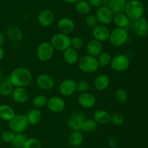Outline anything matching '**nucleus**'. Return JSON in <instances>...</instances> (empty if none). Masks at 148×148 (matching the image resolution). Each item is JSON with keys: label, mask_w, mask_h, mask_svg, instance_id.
I'll use <instances>...</instances> for the list:
<instances>
[{"label": "nucleus", "mask_w": 148, "mask_h": 148, "mask_svg": "<svg viewBox=\"0 0 148 148\" xmlns=\"http://www.w3.org/2000/svg\"><path fill=\"white\" fill-rule=\"evenodd\" d=\"M9 80L14 87H25L31 82V73L25 68H17L12 71Z\"/></svg>", "instance_id": "1"}, {"label": "nucleus", "mask_w": 148, "mask_h": 148, "mask_svg": "<svg viewBox=\"0 0 148 148\" xmlns=\"http://www.w3.org/2000/svg\"><path fill=\"white\" fill-rule=\"evenodd\" d=\"M124 13L132 22L143 17L145 13V6L140 0H130L127 1Z\"/></svg>", "instance_id": "2"}, {"label": "nucleus", "mask_w": 148, "mask_h": 148, "mask_svg": "<svg viewBox=\"0 0 148 148\" xmlns=\"http://www.w3.org/2000/svg\"><path fill=\"white\" fill-rule=\"evenodd\" d=\"M78 66L82 72L86 73L95 72L100 67L97 58L90 55L82 57L79 60H78Z\"/></svg>", "instance_id": "3"}, {"label": "nucleus", "mask_w": 148, "mask_h": 148, "mask_svg": "<svg viewBox=\"0 0 148 148\" xmlns=\"http://www.w3.org/2000/svg\"><path fill=\"white\" fill-rule=\"evenodd\" d=\"M29 123L25 115L17 114L9 121V128L14 133H23L28 127Z\"/></svg>", "instance_id": "4"}, {"label": "nucleus", "mask_w": 148, "mask_h": 148, "mask_svg": "<svg viewBox=\"0 0 148 148\" xmlns=\"http://www.w3.org/2000/svg\"><path fill=\"white\" fill-rule=\"evenodd\" d=\"M129 38L128 33L124 28H116L111 31L109 36L110 43L115 47L123 46L127 41Z\"/></svg>", "instance_id": "5"}, {"label": "nucleus", "mask_w": 148, "mask_h": 148, "mask_svg": "<svg viewBox=\"0 0 148 148\" xmlns=\"http://www.w3.org/2000/svg\"><path fill=\"white\" fill-rule=\"evenodd\" d=\"M51 44L57 51H64L71 46V38L64 33H56L51 39Z\"/></svg>", "instance_id": "6"}, {"label": "nucleus", "mask_w": 148, "mask_h": 148, "mask_svg": "<svg viewBox=\"0 0 148 148\" xmlns=\"http://www.w3.org/2000/svg\"><path fill=\"white\" fill-rule=\"evenodd\" d=\"M111 67L114 71L117 72H123L129 68L130 65V59L124 54L116 55L111 59Z\"/></svg>", "instance_id": "7"}, {"label": "nucleus", "mask_w": 148, "mask_h": 148, "mask_svg": "<svg viewBox=\"0 0 148 148\" xmlns=\"http://www.w3.org/2000/svg\"><path fill=\"white\" fill-rule=\"evenodd\" d=\"M54 49L49 42H42L38 45L36 50L37 57L43 62L49 61L53 57Z\"/></svg>", "instance_id": "8"}, {"label": "nucleus", "mask_w": 148, "mask_h": 148, "mask_svg": "<svg viewBox=\"0 0 148 148\" xmlns=\"http://www.w3.org/2000/svg\"><path fill=\"white\" fill-rule=\"evenodd\" d=\"M114 14L111 8L102 5L98 7L95 12V17L98 20V23L102 25H107L113 21Z\"/></svg>", "instance_id": "9"}, {"label": "nucleus", "mask_w": 148, "mask_h": 148, "mask_svg": "<svg viewBox=\"0 0 148 148\" xmlns=\"http://www.w3.org/2000/svg\"><path fill=\"white\" fill-rule=\"evenodd\" d=\"M85 120V116L81 112L72 113L67 119V126L74 131H79L82 129V123Z\"/></svg>", "instance_id": "10"}, {"label": "nucleus", "mask_w": 148, "mask_h": 148, "mask_svg": "<svg viewBox=\"0 0 148 148\" xmlns=\"http://www.w3.org/2000/svg\"><path fill=\"white\" fill-rule=\"evenodd\" d=\"M132 29L139 37H145L148 33V21L144 16L132 21Z\"/></svg>", "instance_id": "11"}, {"label": "nucleus", "mask_w": 148, "mask_h": 148, "mask_svg": "<svg viewBox=\"0 0 148 148\" xmlns=\"http://www.w3.org/2000/svg\"><path fill=\"white\" fill-rule=\"evenodd\" d=\"M111 30L106 25H98L92 28V37L100 42H103L109 39Z\"/></svg>", "instance_id": "12"}, {"label": "nucleus", "mask_w": 148, "mask_h": 148, "mask_svg": "<svg viewBox=\"0 0 148 148\" xmlns=\"http://www.w3.org/2000/svg\"><path fill=\"white\" fill-rule=\"evenodd\" d=\"M59 90L62 96H72L77 90V83L71 78L64 80L59 85Z\"/></svg>", "instance_id": "13"}, {"label": "nucleus", "mask_w": 148, "mask_h": 148, "mask_svg": "<svg viewBox=\"0 0 148 148\" xmlns=\"http://www.w3.org/2000/svg\"><path fill=\"white\" fill-rule=\"evenodd\" d=\"M47 107L53 113H61L64 111L66 107L65 101L59 97H52L47 102Z\"/></svg>", "instance_id": "14"}, {"label": "nucleus", "mask_w": 148, "mask_h": 148, "mask_svg": "<svg viewBox=\"0 0 148 148\" xmlns=\"http://www.w3.org/2000/svg\"><path fill=\"white\" fill-rule=\"evenodd\" d=\"M54 20V13L49 9L43 10L38 16V21L43 27H49L53 24Z\"/></svg>", "instance_id": "15"}, {"label": "nucleus", "mask_w": 148, "mask_h": 148, "mask_svg": "<svg viewBox=\"0 0 148 148\" xmlns=\"http://www.w3.org/2000/svg\"><path fill=\"white\" fill-rule=\"evenodd\" d=\"M36 84L44 91H49L54 86V80L49 74H40L36 78Z\"/></svg>", "instance_id": "16"}, {"label": "nucleus", "mask_w": 148, "mask_h": 148, "mask_svg": "<svg viewBox=\"0 0 148 148\" xmlns=\"http://www.w3.org/2000/svg\"><path fill=\"white\" fill-rule=\"evenodd\" d=\"M57 27L59 31L64 34H69L74 31L75 25L73 20L69 17H62L57 23Z\"/></svg>", "instance_id": "17"}, {"label": "nucleus", "mask_w": 148, "mask_h": 148, "mask_svg": "<svg viewBox=\"0 0 148 148\" xmlns=\"http://www.w3.org/2000/svg\"><path fill=\"white\" fill-rule=\"evenodd\" d=\"M77 102L80 106L85 108H91L95 105L96 99L93 94L89 92L81 93L77 98Z\"/></svg>", "instance_id": "18"}, {"label": "nucleus", "mask_w": 148, "mask_h": 148, "mask_svg": "<svg viewBox=\"0 0 148 148\" xmlns=\"http://www.w3.org/2000/svg\"><path fill=\"white\" fill-rule=\"evenodd\" d=\"M12 98L17 103H25L29 98V93L25 87H15L12 91Z\"/></svg>", "instance_id": "19"}, {"label": "nucleus", "mask_w": 148, "mask_h": 148, "mask_svg": "<svg viewBox=\"0 0 148 148\" xmlns=\"http://www.w3.org/2000/svg\"><path fill=\"white\" fill-rule=\"evenodd\" d=\"M86 50L88 55L96 57L103 51V46L101 44V42L95 39L89 41L86 45Z\"/></svg>", "instance_id": "20"}, {"label": "nucleus", "mask_w": 148, "mask_h": 148, "mask_svg": "<svg viewBox=\"0 0 148 148\" xmlns=\"http://www.w3.org/2000/svg\"><path fill=\"white\" fill-rule=\"evenodd\" d=\"M112 22L117 28L126 29V28L130 26L132 21L127 17V15L124 12L114 15Z\"/></svg>", "instance_id": "21"}, {"label": "nucleus", "mask_w": 148, "mask_h": 148, "mask_svg": "<svg viewBox=\"0 0 148 148\" xmlns=\"http://www.w3.org/2000/svg\"><path fill=\"white\" fill-rule=\"evenodd\" d=\"M94 86L98 91H104L106 89L110 84V78L106 74H101L98 75L94 80Z\"/></svg>", "instance_id": "22"}, {"label": "nucleus", "mask_w": 148, "mask_h": 148, "mask_svg": "<svg viewBox=\"0 0 148 148\" xmlns=\"http://www.w3.org/2000/svg\"><path fill=\"white\" fill-rule=\"evenodd\" d=\"M63 57L65 62L69 65H73L78 62L79 55L76 49L72 47H69L64 51H63Z\"/></svg>", "instance_id": "23"}, {"label": "nucleus", "mask_w": 148, "mask_h": 148, "mask_svg": "<svg viewBox=\"0 0 148 148\" xmlns=\"http://www.w3.org/2000/svg\"><path fill=\"white\" fill-rule=\"evenodd\" d=\"M7 36L10 41L14 42L20 41L23 38V32L20 30V28L15 26H9L7 29Z\"/></svg>", "instance_id": "24"}, {"label": "nucleus", "mask_w": 148, "mask_h": 148, "mask_svg": "<svg viewBox=\"0 0 148 148\" xmlns=\"http://www.w3.org/2000/svg\"><path fill=\"white\" fill-rule=\"evenodd\" d=\"M93 120L97 123L105 125L111 121V115L106 110H98L94 113Z\"/></svg>", "instance_id": "25"}, {"label": "nucleus", "mask_w": 148, "mask_h": 148, "mask_svg": "<svg viewBox=\"0 0 148 148\" xmlns=\"http://www.w3.org/2000/svg\"><path fill=\"white\" fill-rule=\"evenodd\" d=\"M15 115L14 110L8 104L0 105V118L5 121H10Z\"/></svg>", "instance_id": "26"}, {"label": "nucleus", "mask_w": 148, "mask_h": 148, "mask_svg": "<svg viewBox=\"0 0 148 148\" xmlns=\"http://www.w3.org/2000/svg\"><path fill=\"white\" fill-rule=\"evenodd\" d=\"M84 141L83 135L79 131H72L68 137V142L69 145L74 147L80 146Z\"/></svg>", "instance_id": "27"}, {"label": "nucleus", "mask_w": 148, "mask_h": 148, "mask_svg": "<svg viewBox=\"0 0 148 148\" xmlns=\"http://www.w3.org/2000/svg\"><path fill=\"white\" fill-rule=\"evenodd\" d=\"M29 124L36 125L40 123L41 120L42 114L41 112L37 108L32 109L26 115Z\"/></svg>", "instance_id": "28"}, {"label": "nucleus", "mask_w": 148, "mask_h": 148, "mask_svg": "<svg viewBox=\"0 0 148 148\" xmlns=\"http://www.w3.org/2000/svg\"><path fill=\"white\" fill-rule=\"evenodd\" d=\"M75 10L79 14L82 15H88L91 11V6L86 0H79L75 4Z\"/></svg>", "instance_id": "29"}, {"label": "nucleus", "mask_w": 148, "mask_h": 148, "mask_svg": "<svg viewBox=\"0 0 148 148\" xmlns=\"http://www.w3.org/2000/svg\"><path fill=\"white\" fill-rule=\"evenodd\" d=\"M14 86L11 84L10 80H6L0 84V94L4 97H8L12 94Z\"/></svg>", "instance_id": "30"}, {"label": "nucleus", "mask_w": 148, "mask_h": 148, "mask_svg": "<svg viewBox=\"0 0 148 148\" xmlns=\"http://www.w3.org/2000/svg\"><path fill=\"white\" fill-rule=\"evenodd\" d=\"M98 128V123L93 119H85L82 126V129L86 133H92Z\"/></svg>", "instance_id": "31"}, {"label": "nucleus", "mask_w": 148, "mask_h": 148, "mask_svg": "<svg viewBox=\"0 0 148 148\" xmlns=\"http://www.w3.org/2000/svg\"><path fill=\"white\" fill-rule=\"evenodd\" d=\"M127 0H115L114 4L111 7L114 14L124 13L125 11L126 6L127 4Z\"/></svg>", "instance_id": "32"}, {"label": "nucleus", "mask_w": 148, "mask_h": 148, "mask_svg": "<svg viewBox=\"0 0 148 148\" xmlns=\"http://www.w3.org/2000/svg\"><path fill=\"white\" fill-rule=\"evenodd\" d=\"M26 139H27V137L23 133H15L14 139L11 142V144L14 148H23Z\"/></svg>", "instance_id": "33"}, {"label": "nucleus", "mask_w": 148, "mask_h": 148, "mask_svg": "<svg viewBox=\"0 0 148 148\" xmlns=\"http://www.w3.org/2000/svg\"><path fill=\"white\" fill-rule=\"evenodd\" d=\"M98 62L99 64V66L106 67L111 63V56L108 52H102L98 56Z\"/></svg>", "instance_id": "34"}, {"label": "nucleus", "mask_w": 148, "mask_h": 148, "mask_svg": "<svg viewBox=\"0 0 148 148\" xmlns=\"http://www.w3.org/2000/svg\"><path fill=\"white\" fill-rule=\"evenodd\" d=\"M47 102L48 100L46 96L43 95V94H39L33 99V105L34 106L35 108H43L47 104Z\"/></svg>", "instance_id": "35"}, {"label": "nucleus", "mask_w": 148, "mask_h": 148, "mask_svg": "<svg viewBox=\"0 0 148 148\" xmlns=\"http://www.w3.org/2000/svg\"><path fill=\"white\" fill-rule=\"evenodd\" d=\"M114 99L116 102L123 104L128 99V94L124 89H118L114 94Z\"/></svg>", "instance_id": "36"}, {"label": "nucleus", "mask_w": 148, "mask_h": 148, "mask_svg": "<svg viewBox=\"0 0 148 148\" xmlns=\"http://www.w3.org/2000/svg\"><path fill=\"white\" fill-rule=\"evenodd\" d=\"M41 142L37 138H28L26 139L23 148H40Z\"/></svg>", "instance_id": "37"}, {"label": "nucleus", "mask_w": 148, "mask_h": 148, "mask_svg": "<svg viewBox=\"0 0 148 148\" xmlns=\"http://www.w3.org/2000/svg\"><path fill=\"white\" fill-rule=\"evenodd\" d=\"M14 135H15V133H14L10 129V130H4V131L1 132L0 137H1V139L4 142L11 143L13 139H14Z\"/></svg>", "instance_id": "38"}, {"label": "nucleus", "mask_w": 148, "mask_h": 148, "mask_svg": "<svg viewBox=\"0 0 148 148\" xmlns=\"http://www.w3.org/2000/svg\"><path fill=\"white\" fill-rule=\"evenodd\" d=\"M84 46L83 39L79 36H75L71 39V47L76 50H79Z\"/></svg>", "instance_id": "39"}, {"label": "nucleus", "mask_w": 148, "mask_h": 148, "mask_svg": "<svg viewBox=\"0 0 148 148\" xmlns=\"http://www.w3.org/2000/svg\"><path fill=\"white\" fill-rule=\"evenodd\" d=\"M98 20H97L95 15L92 14L87 15L86 17H85V23L88 27L94 28L95 26H98Z\"/></svg>", "instance_id": "40"}, {"label": "nucleus", "mask_w": 148, "mask_h": 148, "mask_svg": "<svg viewBox=\"0 0 148 148\" xmlns=\"http://www.w3.org/2000/svg\"><path fill=\"white\" fill-rule=\"evenodd\" d=\"M111 121L116 126H120L124 123V118L121 113H116L111 116Z\"/></svg>", "instance_id": "41"}, {"label": "nucleus", "mask_w": 148, "mask_h": 148, "mask_svg": "<svg viewBox=\"0 0 148 148\" xmlns=\"http://www.w3.org/2000/svg\"><path fill=\"white\" fill-rule=\"evenodd\" d=\"M89 89L90 85L86 81L82 80V81H79V82L77 83V90H78L80 93L87 92Z\"/></svg>", "instance_id": "42"}, {"label": "nucleus", "mask_w": 148, "mask_h": 148, "mask_svg": "<svg viewBox=\"0 0 148 148\" xmlns=\"http://www.w3.org/2000/svg\"><path fill=\"white\" fill-rule=\"evenodd\" d=\"M87 1L92 7L98 8L103 5V0H87Z\"/></svg>", "instance_id": "43"}, {"label": "nucleus", "mask_w": 148, "mask_h": 148, "mask_svg": "<svg viewBox=\"0 0 148 148\" xmlns=\"http://www.w3.org/2000/svg\"><path fill=\"white\" fill-rule=\"evenodd\" d=\"M114 1H115V0H103V5L111 8L114 4Z\"/></svg>", "instance_id": "44"}, {"label": "nucleus", "mask_w": 148, "mask_h": 148, "mask_svg": "<svg viewBox=\"0 0 148 148\" xmlns=\"http://www.w3.org/2000/svg\"><path fill=\"white\" fill-rule=\"evenodd\" d=\"M6 40V36L4 35V33L2 32H0V46H2L3 44H4Z\"/></svg>", "instance_id": "45"}, {"label": "nucleus", "mask_w": 148, "mask_h": 148, "mask_svg": "<svg viewBox=\"0 0 148 148\" xmlns=\"http://www.w3.org/2000/svg\"><path fill=\"white\" fill-rule=\"evenodd\" d=\"M4 56V50L2 48V46H0V62L2 60Z\"/></svg>", "instance_id": "46"}, {"label": "nucleus", "mask_w": 148, "mask_h": 148, "mask_svg": "<svg viewBox=\"0 0 148 148\" xmlns=\"http://www.w3.org/2000/svg\"><path fill=\"white\" fill-rule=\"evenodd\" d=\"M62 1L66 3H69V4H75L79 0H62Z\"/></svg>", "instance_id": "47"}, {"label": "nucleus", "mask_w": 148, "mask_h": 148, "mask_svg": "<svg viewBox=\"0 0 148 148\" xmlns=\"http://www.w3.org/2000/svg\"><path fill=\"white\" fill-rule=\"evenodd\" d=\"M109 145L111 147H114V146H115V145H116V140H115V139H110Z\"/></svg>", "instance_id": "48"}, {"label": "nucleus", "mask_w": 148, "mask_h": 148, "mask_svg": "<svg viewBox=\"0 0 148 148\" xmlns=\"http://www.w3.org/2000/svg\"><path fill=\"white\" fill-rule=\"evenodd\" d=\"M1 68H0V79H1Z\"/></svg>", "instance_id": "49"}, {"label": "nucleus", "mask_w": 148, "mask_h": 148, "mask_svg": "<svg viewBox=\"0 0 148 148\" xmlns=\"http://www.w3.org/2000/svg\"><path fill=\"white\" fill-rule=\"evenodd\" d=\"M147 12H148V4H147Z\"/></svg>", "instance_id": "50"}]
</instances>
